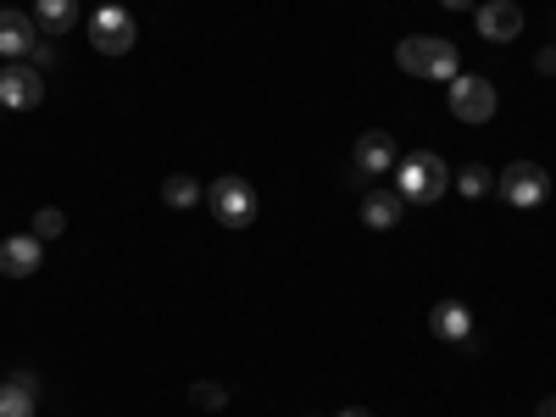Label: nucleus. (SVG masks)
<instances>
[{
    "label": "nucleus",
    "mask_w": 556,
    "mask_h": 417,
    "mask_svg": "<svg viewBox=\"0 0 556 417\" xmlns=\"http://www.w3.org/2000/svg\"><path fill=\"white\" fill-rule=\"evenodd\" d=\"M445 190H451V167L434 151H412L395 162V195L406 206H434Z\"/></svg>",
    "instance_id": "obj_1"
},
{
    "label": "nucleus",
    "mask_w": 556,
    "mask_h": 417,
    "mask_svg": "<svg viewBox=\"0 0 556 417\" xmlns=\"http://www.w3.org/2000/svg\"><path fill=\"white\" fill-rule=\"evenodd\" d=\"M395 62H401V73H412V78H434V84H451V78L462 73L456 45L440 39V34H412V39H401V45H395Z\"/></svg>",
    "instance_id": "obj_2"
},
{
    "label": "nucleus",
    "mask_w": 556,
    "mask_h": 417,
    "mask_svg": "<svg viewBox=\"0 0 556 417\" xmlns=\"http://www.w3.org/2000/svg\"><path fill=\"white\" fill-rule=\"evenodd\" d=\"M206 206H212V217H217L223 228H251L256 212H262V201H256V190H251V178H240V173L212 178Z\"/></svg>",
    "instance_id": "obj_3"
},
{
    "label": "nucleus",
    "mask_w": 556,
    "mask_h": 417,
    "mask_svg": "<svg viewBox=\"0 0 556 417\" xmlns=\"http://www.w3.org/2000/svg\"><path fill=\"white\" fill-rule=\"evenodd\" d=\"M495 195L513 206V212H534V206H545V195H551V173H545L540 162H513V167H501Z\"/></svg>",
    "instance_id": "obj_4"
},
{
    "label": "nucleus",
    "mask_w": 556,
    "mask_h": 417,
    "mask_svg": "<svg viewBox=\"0 0 556 417\" xmlns=\"http://www.w3.org/2000/svg\"><path fill=\"white\" fill-rule=\"evenodd\" d=\"M139 39V23L128 7H117V0H106V7H96V17H89V45H96L101 56H128Z\"/></svg>",
    "instance_id": "obj_5"
},
{
    "label": "nucleus",
    "mask_w": 556,
    "mask_h": 417,
    "mask_svg": "<svg viewBox=\"0 0 556 417\" xmlns=\"http://www.w3.org/2000/svg\"><path fill=\"white\" fill-rule=\"evenodd\" d=\"M445 96H451V117L456 123H490L495 117V84L490 78H479V73H456L451 84H445Z\"/></svg>",
    "instance_id": "obj_6"
},
{
    "label": "nucleus",
    "mask_w": 556,
    "mask_h": 417,
    "mask_svg": "<svg viewBox=\"0 0 556 417\" xmlns=\"http://www.w3.org/2000/svg\"><path fill=\"white\" fill-rule=\"evenodd\" d=\"M45 101V73L34 62H7L0 67V106L7 112H34Z\"/></svg>",
    "instance_id": "obj_7"
},
{
    "label": "nucleus",
    "mask_w": 556,
    "mask_h": 417,
    "mask_svg": "<svg viewBox=\"0 0 556 417\" xmlns=\"http://www.w3.org/2000/svg\"><path fill=\"white\" fill-rule=\"evenodd\" d=\"M473 23L490 45H513L523 34V7L518 0H484V7H473Z\"/></svg>",
    "instance_id": "obj_8"
},
{
    "label": "nucleus",
    "mask_w": 556,
    "mask_h": 417,
    "mask_svg": "<svg viewBox=\"0 0 556 417\" xmlns=\"http://www.w3.org/2000/svg\"><path fill=\"white\" fill-rule=\"evenodd\" d=\"M34 45H39V23L28 12H17V7H0V56H7V62H28Z\"/></svg>",
    "instance_id": "obj_9"
},
{
    "label": "nucleus",
    "mask_w": 556,
    "mask_h": 417,
    "mask_svg": "<svg viewBox=\"0 0 556 417\" xmlns=\"http://www.w3.org/2000/svg\"><path fill=\"white\" fill-rule=\"evenodd\" d=\"M39 262H45V240H34V235L0 240V273H7V278H34Z\"/></svg>",
    "instance_id": "obj_10"
},
{
    "label": "nucleus",
    "mask_w": 556,
    "mask_h": 417,
    "mask_svg": "<svg viewBox=\"0 0 556 417\" xmlns=\"http://www.w3.org/2000/svg\"><path fill=\"white\" fill-rule=\"evenodd\" d=\"M429 334L445 340V345H468V340H473V312L462 306V301H440V306L429 312Z\"/></svg>",
    "instance_id": "obj_11"
},
{
    "label": "nucleus",
    "mask_w": 556,
    "mask_h": 417,
    "mask_svg": "<svg viewBox=\"0 0 556 417\" xmlns=\"http://www.w3.org/2000/svg\"><path fill=\"white\" fill-rule=\"evenodd\" d=\"M395 162H401V151H395V139H390L384 128H374V134H362V139H356V167H362L367 178L395 173Z\"/></svg>",
    "instance_id": "obj_12"
},
{
    "label": "nucleus",
    "mask_w": 556,
    "mask_h": 417,
    "mask_svg": "<svg viewBox=\"0 0 556 417\" xmlns=\"http://www.w3.org/2000/svg\"><path fill=\"white\" fill-rule=\"evenodd\" d=\"M401 217H406V201H401L395 190H374V195L362 201V223H367V228H379V235H390Z\"/></svg>",
    "instance_id": "obj_13"
},
{
    "label": "nucleus",
    "mask_w": 556,
    "mask_h": 417,
    "mask_svg": "<svg viewBox=\"0 0 556 417\" xmlns=\"http://www.w3.org/2000/svg\"><path fill=\"white\" fill-rule=\"evenodd\" d=\"M34 23L39 34H67L78 23V0H34Z\"/></svg>",
    "instance_id": "obj_14"
},
{
    "label": "nucleus",
    "mask_w": 556,
    "mask_h": 417,
    "mask_svg": "<svg viewBox=\"0 0 556 417\" xmlns=\"http://www.w3.org/2000/svg\"><path fill=\"white\" fill-rule=\"evenodd\" d=\"M456 195H462V201H490V195H495V173L479 167V162L462 167V173H456Z\"/></svg>",
    "instance_id": "obj_15"
},
{
    "label": "nucleus",
    "mask_w": 556,
    "mask_h": 417,
    "mask_svg": "<svg viewBox=\"0 0 556 417\" xmlns=\"http://www.w3.org/2000/svg\"><path fill=\"white\" fill-rule=\"evenodd\" d=\"M201 195H206V190H201V184H195L190 173H167V178H162V201H167V206H178V212H184V206H195Z\"/></svg>",
    "instance_id": "obj_16"
},
{
    "label": "nucleus",
    "mask_w": 556,
    "mask_h": 417,
    "mask_svg": "<svg viewBox=\"0 0 556 417\" xmlns=\"http://www.w3.org/2000/svg\"><path fill=\"white\" fill-rule=\"evenodd\" d=\"M34 390H23L17 379H7V384H0V417H34Z\"/></svg>",
    "instance_id": "obj_17"
},
{
    "label": "nucleus",
    "mask_w": 556,
    "mask_h": 417,
    "mask_svg": "<svg viewBox=\"0 0 556 417\" xmlns=\"http://www.w3.org/2000/svg\"><path fill=\"white\" fill-rule=\"evenodd\" d=\"M62 228H67V212L62 206H39L34 212V240H56Z\"/></svg>",
    "instance_id": "obj_18"
},
{
    "label": "nucleus",
    "mask_w": 556,
    "mask_h": 417,
    "mask_svg": "<svg viewBox=\"0 0 556 417\" xmlns=\"http://www.w3.org/2000/svg\"><path fill=\"white\" fill-rule=\"evenodd\" d=\"M190 401H195L201 412H223V406H228V390L212 384V379H201V384H190Z\"/></svg>",
    "instance_id": "obj_19"
},
{
    "label": "nucleus",
    "mask_w": 556,
    "mask_h": 417,
    "mask_svg": "<svg viewBox=\"0 0 556 417\" xmlns=\"http://www.w3.org/2000/svg\"><path fill=\"white\" fill-rule=\"evenodd\" d=\"M28 62H34L39 73H45V67H56V62H62V45H56L51 34H39V45H34V56H28Z\"/></svg>",
    "instance_id": "obj_20"
},
{
    "label": "nucleus",
    "mask_w": 556,
    "mask_h": 417,
    "mask_svg": "<svg viewBox=\"0 0 556 417\" xmlns=\"http://www.w3.org/2000/svg\"><path fill=\"white\" fill-rule=\"evenodd\" d=\"M534 67H540V73H545V78H556V45H545V51H540V56H534Z\"/></svg>",
    "instance_id": "obj_21"
},
{
    "label": "nucleus",
    "mask_w": 556,
    "mask_h": 417,
    "mask_svg": "<svg viewBox=\"0 0 556 417\" xmlns=\"http://www.w3.org/2000/svg\"><path fill=\"white\" fill-rule=\"evenodd\" d=\"M440 7H445V12H473L479 0H440Z\"/></svg>",
    "instance_id": "obj_22"
},
{
    "label": "nucleus",
    "mask_w": 556,
    "mask_h": 417,
    "mask_svg": "<svg viewBox=\"0 0 556 417\" xmlns=\"http://www.w3.org/2000/svg\"><path fill=\"white\" fill-rule=\"evenodd\" d=\"M340 417H374V412H367V406H345Z\"/></svg>",
    "instance_id": "obj_23"
},
{
    "label": "nucleus",
    "mask_w": 556,
    "mask_h": 417,
    "mask_svg": "<svg viewBox=\"0 0 556 417\" xmlns=\"http://www.w3.org/2000/svg\"><path fill=\"white\" fill-rule=\"evenodd\" d=\"M540 417H556V395H551V401H540Z\"/></svg>",
    "instance_id": "obj_24"
},
{
    "label": "nucleus",
    "mask_w": 556,
    "mask_h": 417,
    "mask_svg": "<svg viewBox=\"0 0 556 417\" xmlns=\"http://www.w3.org/2000/svg\"><path fill=\"white\" fill-rule=\"evenodd\" d=\"M96 7H106V0H96Z\"/></svg>",
    "instance_id": "obj_25"
},
{
    "label": "nucleus",
    "mask_w": 556,
    "mask_h": 417,
    "mask_svg": "<svg viewBox=\"0 0 556 417\" xmlns=\"http://www.w3.org/2000/svg\"><path fill=\"white\" fill-rule=\"evenodd\" d=\"M0 112H7V106H0Z\"/></svg>",
    "instance_id": "obj_26"
}]
</instances>
